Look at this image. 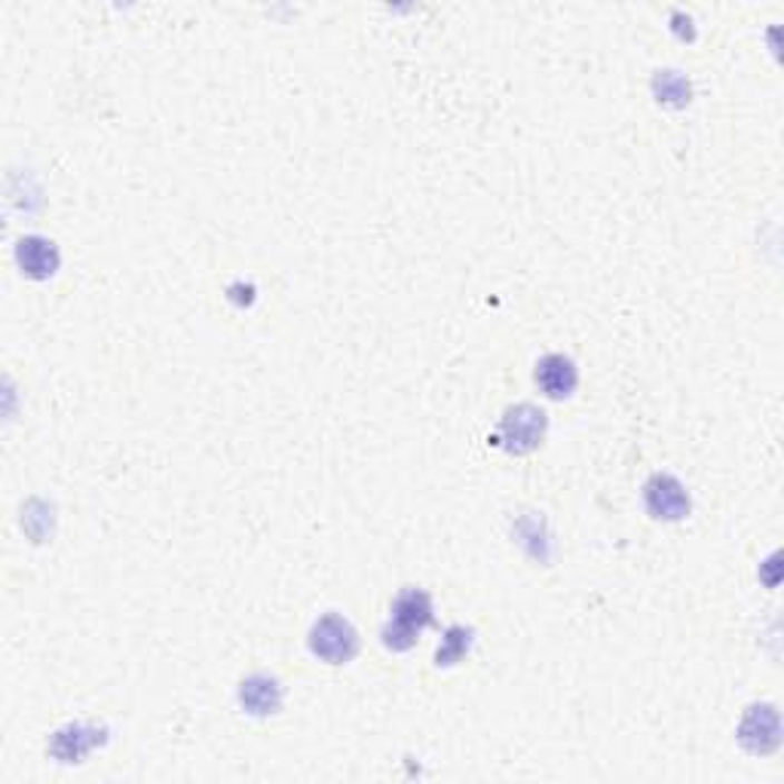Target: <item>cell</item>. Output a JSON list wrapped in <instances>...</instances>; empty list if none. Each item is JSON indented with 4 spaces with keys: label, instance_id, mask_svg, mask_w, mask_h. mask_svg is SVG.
I'll list each match as a JSON object with an SVG mask.
<instances>
[{
    "label": "cell",
    "instance_id": "obj_5",
    "mask_svg": "<svg viewBox=\"0 0 784 784\" xmlns=\"http://www.w3.org/2000/svg\"><path fill=\"white\" fill-rule=\"evenodd\" d=\"M537 383L539 390L546 392L549 399H567L574 395L576 383H579V371H576L574 359H567L561 353L542 355L537 362Z\"/></svg>",
    "mask_w": 784,
    "mask_h": 784
},
{
    "label": "cell",
    "instance_id": "obj_1",
    "mask_svg": "<svg viewBox=\"0 0 784 784\" xmlns=\"http://www.w3.org/2000/svg\"><path fill=\"white\" fill-rule=\"evenodd\" d=\"M429 623H432V598L420 588H404L392 604L390 623L383 628V644L392 649H408Z\"/></svg>",
    "mask_w": 784,
    "mask_h": 784
},
{
    "label": "cell",
    "instance_id": "obj_3",
    "mask_svg": "<svg viewBox=\"0 0 784 784\" xmlns=\"http://www.w3.org/2000/svg\"><path fill=\"white\" fill-rule=\"evenodd\" d=\"M546 435V414L537 404H518L512 411H506L500 423V439L506 451L530 453L537 451Z\"/></svg>",
    "mask_w": 784,
    "mask_h": 784
},
{
    "label": "cell",
    "instance_id": "obj_2",
    "mask_svg": "<svg viewBox=\"0 0 784 784\" xmlns=\"http://www.w3.org/2000/svg\"><path fill=\"white\" fill-rule=\"evenodd\" d=\"M310 649H313V656L329 661V665H343L355 656L359 635H355L350 619H343L337 612H325L310 631Z\"/></svg>",
    "mask_w": 784,
    "mask_h": 784
},
{
    "label": "cell",
    "instance_id": "obj_7",
    "mask_svg": "<svg viewBox=\"0 0 784 784\" xmlns=\"http://www.w3.org/2000/svg\"><path fill=\"white\" fill-rule=\"evenodd\" d=\"M16 261H19L22 273L35 276V280H47L59 267V252L43 236H24L16 248Z\"/></svg>",
    "mask_w": 784,
    "mask_h": 784
},
{
    "label": "cell",
    "instance_id": "obj_8",
    "mask_svg": "<svg viewBox=\"0 0 784 784\" xmlns=\"http://www.w3.org/2000/svg\"><path fill=\"white\" fill-rule=\"evenodd\" d=\"M239 698H243V705L252 710V714H273V710L280 708L282 689L273 677L257 674V677H248V680H245Z\"/></svg>",
    "mask_w": 784,
    "mask_h": 784
},
{
    "label": "cell",
    "instance_id": "obj_4",
    "mask_svg": "<svg viewBox=\"0 0 784 784\" xmlns=\"http://www.w3.org/2000/svg\"><path fill=\"white\" fill-rule=\"evenodd\" d=\"M647 509L653 518H665V521H677L689 512V493L684 484L672 476H653L647 484Z\"/></svg>",
    "mask_w": 784,
    "mask_h": 784
},
{
    "label": "cell",
    "instance_id": "obj_6",
    "mask_svg": "<svg viewBox=\"0 0 784 784\" xmlns=\"http://www.w3.org/2000/svg\"><path fill=\"white\" fill-rule=\"evenodd\" d=\"M778 714L770 705L747 710V717L742 721V742H745L754 754H770L778 747Z\"/></svg>",
    "mask_w": 784,
    "mask_h": 784
},
{
    "label": "cell",
    "instance_id": "obj_9",
    "mask_svg": "<svg viewBox=\"0 0 784 784\" xmlns=\"http://www.w3.org/2000/svg\"><path fill=\"white\" fill-rule=\"evenodd\" d=\"M469 644H472V640H469V631H465V628H451L448 637H444V644L439 647V665H453V661L463 659Z\"/></svg>",
    "mask_w": 784,
    "mask_h": 784
}]
</instances>
